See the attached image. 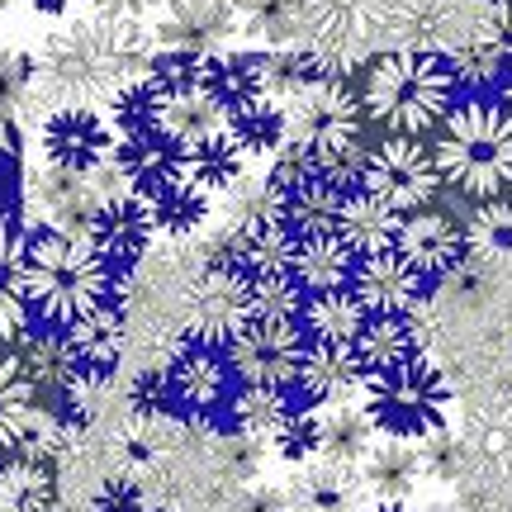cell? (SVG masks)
I'll return each instance as SVG.
<instances>
[{
    "instance_id": "1",
    "label": "cell",
    "mask_w": 512,
    "mask_h": 512,
    "mask_svg": "<svg viewBox=\"0 0 512 512\" xmlns=\"http://www.w3.org/2000/svg\"><path fill=\"white\" fill-rule=\"evenodd\" d=\"M157 38L143 29V19H72L43 38L34 53L38 100L53 110L62 105H110L128 81L152 67Z\"/></svg>"
},
{
    "instance_id": "2",
    "label": "cell",
    "mask_w": 512,
    "mask_h": 512,
    "mask_svg": "<svg viewBox=\"0 0 512 512\" xmlns=\"http://www.w3.org/2000/svg\"><path fill=\"white\" fill-rule=\"evenodd\" d=\"M119 271L95 252L86 233L67 228H29L24 233V294L43 323L67 328L81 313L114 299Z\"/></svg>"
},
{
    "instance_id": "3",
    "label": "cell",
    "mask_w": 512,
    "mask_h": 512,
    "mask_svg": "<svg viewBox=\"0 0 512 512\" xmlns=\"http://www.w3.org/2000/svg\"><path fill=\"white\" fill-rule=\"evenodd\" d=\"M456 95V76L446 53L432 48H394L370 62L366 86H361V105L375 124L389 133H427L432 124L446 119Z\"/></svg>"
},
{
    "instance_id": "4",
    "label": "cell",
    "mask_w": 512,
    "mask_h": 512,
    "mask_svg": "<svg viewBox=\"0 0 512 512\" xmlns=\"http://www.w3.org/2000/svg\"><path fill=\"white\" fill-rule=\"evenodd\" d=\"M437 171L441 181L475 195V200H494L512 190V110L508 105H489V100H465L460 110H446L437 147Z\"/></svg>"
},
{
    "instance_id": "5",
    "label": "cell",
    "mask_w": 512,
    "mask_h": 512,
    "mask_svg": "<svg viewBox=\"0 0 512 512\" xmlns=\"http://www.w3.org/2000/svg\"><path fill=\"white\" fill-rule=\"evenodd\" d=\"M275 105H280V147L285 152H299L313 162H337L361 143L366 105L347 86V76H323Z\"/></svg>"
},
{
    "instance_id": "6",
    "label": "cell",
    "mask_w": 512,
    "mask_h": 512,
    "mask_svg": "<svg viewBox=\"0 0 512 512\" xmlns=\"http://www.w3.org/2000/svg\"><path fill=\"white\" fill-rule=\"evenodd\" d=\"M380 437L399 441H427L432 432L446 427L451 408V384L427 356H413L403 366H389L380 375H366V403Z\"/></svg>"
},
{
    "instance_id": "7",
    "label": "cell",
    "mask_w": 512,
    "mask_h": 512,
    "mask_svg": "<svg viewBox=\"0 0 512 512\" xmlns=\"http://www.w3.org/2000/svg\"><path fill=\"white\" fill-rule=\"evenodd\" d=\"M408 0H304V43L347 76L375 48L403 34Z\"/></svg>"
},
{
    "instance_id": "8",
    "label": "cell",
    "mask_w": 512,
    "mask_h": 512,
    "mask_svg": "<svg viewBox=\"0 0 512 512\" xmlns=\"http://www.w3.org/2000/svg\"><path fill=\"white\" fill-rule=\"evenodd\" d=\"M247 323H252V280L233 266H209L185 294L181 342L228 347Z\"/></svg>"
},
{
    "instance_id": "9",
    "label": "cell",
    "mask_w": 512,
    "mask_h": 512,
    "mask_svg": "<svg viewBox=\"0 0 512 512\" xmlns=\"http://www.w3.org/2000/svg\"><path fill=\"white\" fill-rule=\"evenodd\" d=\"M361 185H366L370 195H380L389 209L413 214V209H427V204L437 200L441 171H437V157H432L413 133H389L366 157Z\"/></svg>"
},
{
    "instance_id": "10",
    "label": "cell",
    "mask_w": 512,
    "mask_h": 512,
    "mask_svg": "<svg viewBox=\"0 0 512 512\" xmlns=\"http://www.w3.org/2000/svg\"><path fill=\"white\" fill-rule=\"evenodd\" d=\"M309 337L299 328V318H252L247 328L223 347L228 370L238 384H280L290 389L299 375Z\"/></svg>"
},
{
    "instance_id": "11",
    "label": "cell",
    "mask_w": 512,
    "mask_h": 512,
    "mask_svg": "<svg viewBox=\"0 0 512 512\" xmlns=\"http://www.w3.org/2000/svg\"><path fill=\"white\" fill-rule=\"evenodd\" d=\"M38 147H43V162L57 166V171L95 176V171L114 166V124L100 110L62 105V110H53L43 119Z\"/></svg>"
},
{
    "instance_id": "12",
    "label": "cell",
    "mask_w": 512,
    "mask_h": 512,
    "mask_svg": "<svg viewBox=\"0 0 512 512\" xmlns=\"http://www.w3.org/2000/svg\"><path fill=\"white\" fill-rule=\"evenodd\" d=\"M157 53H223L238 43V5L233 0H162L157 5Z\"/></svg>"
},
{
    "instance_id": "13",
    "label": "cell",
    "mask_w": 512,
    "mask_h": 512,
    "mask_svg": "<svg viewBox=\"0 0 512 512\" xmlns=\"http://www.w3.org/2000/svg\"><path fill=\"white\" fill-rule=\"evenodd\" d=\"M86 238L95 242V252L110 261L114 271L124 275L128 266H138L157 238V223L147 214V204L133 195V190H114L95 204L91 223H86Z\"/></svg>"
},
{
    "instance_id": "14",
    "label": "cell",
    "mask_w": 512,
    "mask_h": 512,
    "mask_svg": "<svg viewBox=\"0 0 512 512\" xmlns=\"http://www.w3.org/2000/svg\"><path fill=\"white\" fill-rule=\"evenodd\" d=\"M128 332H124V309L119 304H100V309L81 313L76 323H67V351H72V370L76 384L100 389L114 380V370L124 361Z\"/></svg>"
},
{
    "instance_id": "15",
    "label": "cell",
    "mask_w": 512,
    "mask_h": 512,
    "mask_svg": "<svg viewBox=\"0 0 512 512\" xmlns=\"http://www.w3.org/2000/svg\"><path fill=\"white\" fill-rule=\"evenodd\" d=\"M162 370H166V384H171L181 413L209 418L214 408H223V403L233 399V370H228V356H219V347L181 342V351Z\"/></svg>"
},
{
    "instance_id": "16",
    "label": "cell",
    "mask_w": 512,
    "mask_h": 512,
    "mask_svg": "<svg viewBox=\"0 0 512 512\" xmlns=\"http://www.w3.org/2000/svg\"><path fill=\"white\" fill-rule=\"evenodd\" d=\"M394 252H399L422 280H441V275L460 271V261L470 256V247H465V228H456L446 214L413 209V214H403L399 219Z\"/></svg>"
},
{
    "instance_id": "17",
    "label": "cell",
    "mask_w": 512,
    "mask_h": 512,
    "mask_svg": "<svg viewBox=\"0 0 512 512\" xmlns=\"http://www.w3.org/2000/svg\"><path fill=\"white\" fill-rule=\"evenodd\" d=\"M347 290L361 299L366 313H413L422 290H427V280L389 247V252L356 256V271H351Z\"/></svg>"
},
{
    "instance_id": "18",
    "label": "cell",
    "mask_w": 512,
    "mask_h": 512,
    "mask_svg": "<svg viewBox=\"0 0 512 512\" xmlns=\"http://www.w3.org/2000/svg\"><path fill=\"white\" fill-rule=\"evenodd\" d=\"M290 389H294V399L299 403L337 408V403H351L356 389H366V370H361V361H356V351L351 347H337V342H309Z\"/></svg>"
},
{
    "instance_id": "19",
    "label": "cell",
    "mask_w": 512,
    "mask_h": 512,
    "mask_svg": "<svg viewBox=\"0 0 512 512\" xmlns=\"http://www.w3.org/2000/svg\"><path fill=\"white\" fill-rule=\"evenodd\" d=\"M290 280L304 294H328V290H347L351 271H356V252L337 238V228L323 233H304L290 242V261H285Z\"/></svg>"
},
{
    "instance_id": "20",
    "label": "cell",
    "mask_w": 512,
    "mask_h": 512,
    "mask_svg": "<svg viewBox=\"0 0 512 512\" xmlns=\"http://www.w3.org/2000/svg\"><path fill=\"white\" fill-rule=\"evenodd\" d=\"M399 209H389L380 195H370L366 185L361 190H347L342 195V209H337V238L347 242L356 256H370V252H389L394 238H399Z\"/></svg>"
},
{
    "instance_id": "21",
    "label": "cell",
    "mask_w": 512,
    "mask_h": 512,
    "mask_svg": "<svg viewBox=\"0 0 512 512\" xmlns=\"http://www.w3.org/2000/svg\"><path fill=\"white\" fill-rule=\"evenodd\" d=\"M351 351H356V361H361L366 375H380V370L403 366V361L422 356L418 328L408 323V313H366V323L356 332Z\"/></svg>"
},
{
    "instance_id": "22",
    "label": "cell",
    "mask_w": 512,
    "mask_h": 512,
    "mask_svg": "<svg viewBox=\"0 0 512 512\" xmlns=\"http://www.w3.org/2000/svg\"><path fill=\"white\" fill-rule=\"evenodd\" d=\"M15 356L24 361L29 370V380H34L38 394H62L67 399V389L76 384V370H72V351H67V328H57V323H43V328H24L15 342Z\"/></svg>"
},
{
    "instance_id": "23",
    "label": "cell",
    "mask_w": 512,
    "mask_h": 512,
    "mask_svg": "<svg viewBox=\"0 0 512 512\" xmlns=\"http://www.w3.org/2000/svg\"><path fill=\"white\" fill-rule=\"evenodd\" d=\"M152 81H157V76H152ZM157 91H162V128L181 147H195V143H204V138L228 133V110H223L209 91H171L162 81H157Z\"/></svg>"
},
{
    "instance_id": "24",
    "label": "cell",
    "mask_w": 512,
    "mask_h": 512,
    "mask_svg": "<svg viewBox=\"0 0 512 512\" xmlns=\"http://www.w3.org/2000/svg\"><path fill=\"white\" fill-rule=\"evenodd\" d=\"M29 294H24V228L0 219V347H15L29 328Z\"/></svg>"
},
{
    "instance_id": "25",
    "label": "cell",
    "mask_w": 512,
    "mask_h": 512,
    "mask_svg": "<svg viewBox=\"0 0 512 512\" xmlns=\"http://www.w3.org/2000/svg\"><path fill=\"white\" fill-rule=\"evenodd\" d=\"M38 418V389L15 351L0 347V456L24 446L29 427Z\"/></svg>"
},
{
    "instance_id": "26",
    "label": "cell",
    "mask_w": 512,
    "mask_h": 512,
    "mask_svg": "<svg viewBox=\"0 0 512 512\" xmlns=\"http://www.w3.org/2000/svg\"><path fill=\"white\" fill-rule=\"evenodd\" d=\"M138 200L147 204L157 233H166V238H195L204 223H209V209H214V195H204L200 185H190L185 176L166 181L152 195H138Z\"/></svg>"
},
{
    "instance_id": "27",
    "label": "cell",
    "mask_w": 512,
    "mask_h": 512,
    "mask_svg": "<svg viewBox=\"0 0 512 512\" xmlns=\"http://www.w3.org/2000/svg\"><path fill=\"white\" fill-rule=\"evenodd\" d=\"M418 479H422L418 441L384 437V441H375L370 456L361 460V484H366L375 498H408Z\"/></svg>"
},
{
    "instance_id": "28",
    "label": "cell",
    "mask_w": 512,
    "mask_h": 512,
    "mask_svg": "<svg viewBox=\"0 0 512 512\" xmlns=\"http://www.w3.org/2000/svg\"><path fill=\"white\" fill-rule=\"evenodd\" d=\"M238 34L252 48H290L304 43V0H233Z\"/></svg>"
},
{
    "instance_id": "29",
    "label": "cell",
    "mask_w": 512,
    "mask_h": 512,
    "mask_svg": "<svg viewBox=\"0 0 512 512\" xmlns=\"http://www.w3.org/2000/svg\"><path fill=\"white\" fill-rule=\"evenodd\" d=\"M366 323V309L351 290H328V294H304L299 304V328L309 342H337V347H351L356 332Z\"/></svg>"
},
{
    "instance_id": "30",
    "label": "cell",
    "mask_w": 512,
    "mask_h": 512,
    "mask_svg": "<svg viewBox=\"0 0 512 512\" xmlns=\"http://www.w3.org/2000/svg\"><path fill=\"white\" fill-rule=\"evenodd\" d=\"M242 147L233 143V133H219V138H204L195 147H181V176L190 185H200L204 195H223L242 181Z\"/></svg>"
},
{
    "instance_id": "31",
    "label": "cell",
    "mask_w": 512,
    "mask_h": 512,
    "mask_svg": "<svg viewBox=\"0 0 512 512\" xmlns=\"http://www.w3.org/2000/svg\"><path fill=\"white\" fill-rule=\"evenodd\" d=\"M375 422H370L366 408H351V403H337L332 413H323V456L328 465H342V470H361V460L370 456L375 446Z\"/></svg>"
},
{
    "instance_id": "32",
    "label": "cell",
    "mask_w": 512,
    "mask_h": 512,
    "mask_svg": "<svg viewBox=\"0 0 512 512\" xmlns=\"http://www.w3.org/2000/svg\"><path fill=\"white\" fill-rule=\"evenodd\" d=\"M0 512H53V470L10 451V460H0Z\"/></svg>"
},
{
    "instance_id": "33",
    "label": "cell",
    "mask_w": 512,
    "mask_h": 512,
    "mask_svg": "<svg viewBox=\"0 0 512 512\" xmlns=\"http://www.w3.org/2000/svg\"><path fill=\"white\" fill-rule=\"evenodd\" d=\"M290 408H294V389H280V384H242L238 394L228 399V418L238 427V437L261 441L285 422Z\"/></svg>"
},
{
    "instance_id": "34",
    "label": "cell",
    "mask_w": 512,
    "mask_h": 512,
    "mask_svg": "<svg viewBox=\"0 0 512 512\" xmlns=\"http://www.w3.org/2000/svg\"><path fill=\"white\" fill-rule=\"evenodd\" d=\"M290 512H356V479L342 465H318L294 484Z\"/></svg>"
},
{
    "instance_id": "35",
    "label": "cell",
    "mask_w": 512,
    "mask_h": 512,
    "mask_svg": "<svg viewBox=\"0 0 512 512\" xmlns=\"http://www.w3.org/2000/svg\"><path fill=\"white\" fill-rule=\"evenodd\" d=\"M228 133H233V143L242 147L247 162L252 157H275L280 152V105L271 95H261V100H247L238 110H228Z\"/></svg>"
},
{
    "instance_id": "36",
    "label": "cell",
    "mask_w": 512,
    "mask_h": 512,
    "mask_svg": "<svg viewBox=\"0 0 512 512\" xmlns=\"http://www.w3.org/2000/svg\"><path fill=\"white\" fill-rule=\"evenodd\" d=\"M271 446L280 460H290V465H313V460L323 456V408H313V403H294L285 422L271 432Z\"/></svg>"
},
{
    "instance_id": "37",
    "label": "cell",
    "mask_w": 512,
    "mask_h": 512,
    "mask_svg": "<svg viewBox=\"0 0 512 512\" xmlns=\"http://www.w3.org/2000/svg\"><path fill=\"white\" fill-rule=\"evenodd\" d=\"M29 157H24V128L0 124V219L24 228V190H29Z\"/></svg>"
},
{
    "instance_id": "38",
    "label": "cell",
    "mask_w": 512,
    "mask_h": 512,
    "mask_svg": "<svg viewBox=\"0 0 512 512\" xmlns=\"http://www.w3.org/2000/svg\"><path fill=\"white\" fill-rule=\"evenodd\" d=\"M465 247L475 256L512 261V195H494V200L479 204L465 223Z\"/></svg>"
},
{
    "instance_id": "39",
    "label": "cell",
    "mask_w": 512,
    "mask_h": 512,
    "mask_svg": "<svg viewBox=\"0 0 512 512\" xmlns=\"http://www.w3.org/2000/svg\"><path fill=\"white\" fill-rule=\"evenodd\" d=\"M34 100H38L34 57L15 53V48H0V124H19Z\"/></svg>"
},
{
    "instance_id": "40",
    "label": "cell",
    "mask_w": 512,
    "mask_h": 512,
    "mask_svg": "<svg viewBox=\"0 0 512 512\" xmlns=\"http://www.w3.org/2000/svg\"><path fill=\"white\" fill-rule=\"evenodd\" d=\"M128 403H133V413H143V418H176V413H181L171 384H166V370H143V375L133 380V389H128Z\"/></svg>"
},
{
    "instance_id": "41",
    "label": "cell",
    "mask_w": 512,
    "mask_h": 512,
    "mask_svg": "<svg viewBox=\"0 0 512 512\" xmlns=\"http://www.w3.org/2000/svg\"><path fill=\"white\" fill-rule=\"evenodd\" d=\"M143 508H147V494L133 475L105 479L100 494H95V512H143Z\"/></svg>"
},
{
    "instance_id": "42",
    "label": "cell",
    "mask_w": 512,
    "mask_h": 512,
    "mask_svg": "<svg viewBox=\"0 0 512 512\" xmlns=\"http://www.w3.org/2000/svg\"><path fill=\"white\" fill-rule=\"evenodd\" d=\"M418 456H422V475H432V479H456L460 475V446L451 437H441V432L418 441Z\"/></svg>"
},
{
    "instance_id": "43",
    "label": "cell",
    "mask_w": 512,
    "mask_h": 512,
    "mask_svg": "<svg viewBox=\"0 0 512 512\" xmlns=\"http://www.w3.org/2000/svg\"><path fill=\"white\" fill-rule=\"evenodd\" d=\"M479 34L489 38L498 53L512 62V5H503V10H484V24H479Z\"/></svg>"
},
{
    "instance_id": "44",
    "label": "cell",
    "mask_w": 512,
    "mask_h": 512,
    "mask_svg": "<svg viewBox=\"0 0 512 512\" xmlns=\"http://www.w3.org/2000/svg\"><path fill=\"white\" fill-rule=\"evenodd\" d=\"M95 5V15H105V19H147L162 0H91Z\"/></svg>"
},
{
    "instance_id": "45",
    "label": "cell",
    "mask_w": 512,
    "mask_h": 512,
    "mask_svg": "<svg viewBox=\"0 0 512 512\" xmlns=\"http://www.w3.org/2000/svg\"><path fill=\"white\" fill-rule=\"evenodd\" d=\"M38 15H72L76 5H86V0H29Z\"/></svg>"
},
{
    "instance_id": "46",
    "label": "cell",
    "mask_w": 512,
    "mask_h": 512,
    "mask_svg": "<svg viewBox=\"0 0 512 512\" xmlns=\"http://www.w3.org/2000/svg\"><path fill=\"white\" fill-rule=\"evenodd\" d=\"M361 512H418L408 498H375V503H366Z\"/></svg>"
},
{
    "instance_id": "47",
    "label": "cell",
    "mask_w": 512,
    "mask_h": 512,
    "mask_svg": "<svg viewBox=\"0 0 512 512\" xmlns=\"http://www.w3.org/2000/svg\"><path fill=\"white\" fill-rule=\"evenodd\" d=\"M498 91H503V105H508V110H512V67H508V72H503V81H498Z\"/></svg>"
},
{
    "instance_id": "48",
    "label": "cell",
    "mask_w": 512,
    "mask_h": 512,
    "mask_svg": "<svg viewBox=\"0 0 512 512\" xmlns=\"http://www.w3.org/2000/svg\"><path fill=\"white\" fill-rule=\"evenodd\" d=\"M484 10H503V5H512V0H479Z\"/></svg>"
},
{
    "instance_id": "49",
    "label": "cell",
    "mask_w": 512,
    "mask_h": 512,
    "mask_svg": "<svg viewBox=\"0 0 512 512\" xmlns=\"http://www.w3.org/2000/svg\"><path fill=\"white\" fill-rule=\"evenodd\" d=\"M143 512H176V508H143Z\"/></svg>"
},
{
    "instance_id": "50",
    "label": "cell",
    "mask_w": 512,
    "mask_h": 512,
    "mask_svg": "<svg viewBox=\"0 0 512 512\" xmlns=\"http://www.w3.org/2000/svg\"><path fill=\"white\" fill-rule=\"evenodd\" d=\"M0 19H5V0H0Z\"/></svg>"
}]
</instances>
